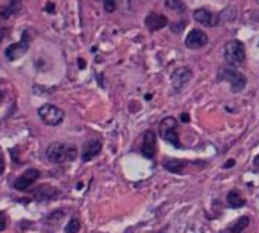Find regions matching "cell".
I'll use <instances>...</instances> for the list:
<instances>
[{
	"mask_svg": "<svg viewBox=\"0 0 259 233\" xmlns=\"http://www.w3.org/2000/svg\"><path fill=\"white\" fill-rule=\"evenodd\" d=\"M76 147L69 143H63V142H53L50 143L47 150H46V156L52 163H67V162H73L76 159Z\"/></svg>",
	"mask_w": 259,
	"mask_h": 233,
	"instance_id": "1",
	"label": "cell"
},
{
	"mask_svg": "<svg viewBox=\"0 0 259 233\" xmlns=\"http://www.w3.org/2000/svg\"><path fill=\"white\" fill-rule=\"evenodd\" d=\"M224 60L227 64L238 67L243 66V63L246 61V47L241 41L238 40H232L227 41L224 46Z\"/></svg>",
	"mask_w": 259,
	"mask_h": 233,
	"instance_id": "2",
	"label": "cell"
},
{
	"mask_svg": "<svg viewBox=\"0 0 259 233\" xmlns=\"http://www.w3.org/2000/svg\"><path fill=\"white\" fill-rule=\"evenodd\" d=\"M159 133H160V137L171 143L172 147L176 148H180V140H179V124L176 121V118H172V116H168V118H165L160 125H159Z\"/></svg>",
	"mask_w": 259,
	"mask_h": 233,
	"instance_id": "3",
	"label": "cell"
},
{
	"mask_svg": "<svg viewBox=\"0 0 259 233\" xmlns=\"http://www.w3.org/2000/svg\"><path fill=\"white\" fill-rule=\"evenodd\" d=\"M38 116L40 119L50 127L60 125L64 121V111L58 107H55L52 104H44L38 108Z\"/></svg>",
	"mask_w": 259,
	"mask_h": 233,
	"instance_id": "4",
	"label": "cell"
},
{
	"mask_svg": "<svg viewBox=\"0 0 259 233\" xmlns=\"http://www.w3.org/2000/svg\"><path fill=\"white\" fill-rule=\"evenodd\" d=\"M220 78L227 81L230 84V89H232L234 92H241L246 84H247V79L244 78V75H241L240 72L237 70H232V69H223L220 72Z\"/></svg>",
	"mask_w": 259,
	"mask_h": 233,
	"instance_id": "5",
	"label": "cell"
},
{
	"mask_svg": "<svg viewBox=\"0 0 259 233\" xmlns=\"http://www.w3.org/2000/svg\"><path fill=\"white\" fill-rule=\"evenodd\" d=\"M27 49H29V34L23 32L21 41L8 46L6 50H5V56H6L8 61H15V60H18V58H21L27 52Z\"/></svg>",
	"mask_w": 259,
	"mask_h": 233,
	"instance_id": "6",
	"label": "cell"
},
{
	"mask_svg": "<svg viewBox=\"0 0 259 233\" xmlns=\"http://www.w3.org/2000/svg\"><path fill=\"white\" fill-rule=\"evenodd\" d=\"M38 179H40V171L34 169V168H29V169H26L21 176L15 180L14 188L17 191H26V189H29Z\"/></svg>",
	"mask_w": 259,
	"mask_h": 233,
	"instance_id": "7",
	"label": "cell"
},
{
	"mask_svg": "<svg viewBox=\"0 0 259 233\" xmlns=\"http://www.w3.org/2000/svg\"><path fill=\"white\" fill-rule=\"evenodd\" d=\"M192 78V72L186 67H180V69H176L171 75V82H172V87H174L176 92H180L183 87L191 81Z\"/></svg>",
	"mask_w": 259,
	"mask_h": 233,
	"instance_id": "8",
	"label": "cell"
},
{
	"mask_svg": "<svg viewBox=\"0 0 259 233\" xmlns=\"http://www.w3.org/2000/svg\"><path fill=\"white\" fill-rule=\"evenodd\" d=\"M208 41H209V38L203 31H200V29H192L185 40V44L189 49H200V47L206 46Z\"/></svg>",
	"mask_w": 259,
	"mask_h": 233,
	"instance_id": "9",
	"label": "cell"
},
{
	"mask_svg": "<svg viewBox=\"0 0 259 233\" xmlns=\"http://www.w3.org/2000/svg\"><path fill=\"white\" fill-rule=\"evenodd\" d=\"M156 145H157V139H156V134L154 131L148 130L145 134H143V142H142V154L148 157V159H153L156 156Z\"/></svg>",
	"mask_w": 259,
	"mask_h": 233,
	"instance_id": "10",
	"label": "cell"
},
{
	"mask_svg": "<svg viewBox=\"0 0 259 233\" xmlns=\"http://www.w3.org/2000/svg\"><path fill=\"white\" fill-rule=\"evenodd\" d=\"M194 18L198 23L205 24V26H217L218 24V20H220V17L217 14H214L212 11H208L205 8L195 9L194 11Z\"/></svg>",
	"mask_w": 259,
	"mask_h": 233,
	"instance_id": "11",
	"label": "cell"
},
{
	"mask_svg": "<svg viewBox=\"0 0 259 233\" xmlns=\"http://www.w3.org/2000/svg\"><path fill=\"white\" fill-rule=\"evenodd\" d=\"M102 150V143L99 140H90L84 145V150H82V162H90L92 159H95Z\"/></svg>",
	"mask_w": 259,
	"mask_h": 233,
	"instance_id": "12",
	"label": "cell"
},
{
	"mask_svg": "<svg viewBox=\"0 0 259 233\" xmlns=\"http://www.w3.org/2000/svg\"><path fill=\"white\" fill-rule=\"evenodd\" d=\"M145 24H147V27L150 29V31H159V29H163L168 24V18L162 14L151 12V14L147 15Z\"/></svg>",
	"mask_w": 259,
	"mask_h": 233,
	"instance_id": "13",
	"label": "cell"
},
{
	"mask_svg": "<svg viewBox=\"0 0 259 233\" xmlns=\"http://www.w3.org/2000/svg\"><path fill=\"white\" fill-rule=\"evenodd\" d=\"M244 205H246V200L238 189H232L227 194V206L229 208L238 209V208H243Z\"/></svg>",
	"mask_w": 259,
	"mask_h": 233,
	"instance_id": "14",
	"label": "cell"
},
{
	"mask_svg": "<svg viewBox=\"0 0 259 233\" xmlns=\"http://www.w3.org/2000/svg\"><path fill=\"white\" fill-rule=\"evenodd\" d=\"M20 9V0H11V3L5 8H0V21L8 20L12 14L18 12Z\"/></svg>",
	"mask_w": 259,
	"mask_h": 233,
	"instance_id": "15",
	"label": "cell"
},
{
	"mask_svg": "<svg viewBox=\"0 0 259 233\" xmlns=\"http://www.w3.org/2000/svg\"><path fill=\"white\" fill-rule=\"evenodd\" d=\"M35 195L40 201H49V200H52L58 195V191L52 186H40L38 191L35 192Z\"/></svg>",
	"mask_w": 259,
	"mask_h": 233,
	"instance_id": "16",
	"label": "cell"
},
{
	"mask_svg": "<svg viewBox=\"0 0 259 233\" xmlns=\"http://www.w3.org/2000/svg\"><path fill=\"white\" fill-rule=\"evenodd\" d=\"M165 168L169 171V172H174V174H182V171H183V168H185V162H182V160H171V159H166L165 160Z\"/></svg>",
	"mask_w": 259,
	"mask_h": 233,
	"instance_id": "17",
	"label": "cell"
},
{
	"mask_svg": "<svg viewBox=\"0 0 259 233\" xmlns=\"http://www.w3.org/2000/svg\"><path fill=\"white\" fill-rule=\"evenodd\" d=\"M165 5H166L169 9L176 11V12H179V14H182V12L186 11V5L182 2V0H166Z\"/></svg>",
	"mask_w": 259,
	"mask_h": 233,
	"instance_id": "18",
	"label": "cell"
},
{
	"mask_svg": "<svg viewBox=\"0 0 259 233\" xmlns=\"http://www.w3.org/2000/svg\"><path fill=\"white\" fill-rule=\"evenodd\" d=\"M249 223H250V218H249V217H241V218L234 224V227L230 229V232H232V233H243V230L249 226Z\"/></svg>",
	"mask_w": 259,
	"mask_h": 233,
	"instance_id": "19",
	"label": "cell"
},
{
	"mask_svg": "<svg viewBox=\"0 0 259 233\" xmlns=\"http://www.w3.org/2000/svg\"><path fill=\"white\" fill-rule=\"evenodd\" d=\"M79 229H81V223H79V220L72 218V220L69 221V224L66 226V233H78Z\"/></svg>",
	"mask_w": 259,
	"mask_h": 233,
	"instance_id": "20",
	"label": "cell"
},
{
	"mask_svg": "<svg viewBox=\"0 0 259 233\" xmlns=\"http://www.w3.org/2000/svg\"><path fill=\"white\" fill-rule=\"evenodd\" d=\"M104 8L107 12H113L116 9V0H104Z\"/></svg>",
	"mask_w": 259,
	"mask_h": 233,
	"instance_id": "21",
	"label": "cell"
},
{
	"mask_svg": "<svg viewBox=\"0 0 259 233\" xmlns=\"http://www.w3.org/2000/svg\"><path fill=\"white\" fill-rule=\"evenodd\" d=\"M142 0H122V5H125L127 9H134Z\"/></svg>",
	"mask_w": 259,
	"mask_h": 233,
	"instance_id": "22",
	"label": "cell"
},
{
	"mask_svg": "<svg viewBox=\"0 0 259 233\" xmlns=\"http://www.w3.org/2000/svg\"><path fill=\"white\" fill-rule=\"evenodd\" d=\"M8 226V218L5 215V212H0V232H3Z\"/></svg>",
	"mask_w": 259,
	"mask_h": 233,
	"instance_id": "23",
	"label": "cell"
},
{
	"mask_svg": "<svg viewBox=\"0 0 259 233\" xmlns=\"http://www.w3.org/2000/svg\"><path fill=\"white\" fill-rule=\"evenodd\" d=\"M234 165H235V160H232V159H230V160H227V162H226L224 168H230V166H234Z\"/></svg>",
	"mask_w": 259,
	"mask_h": 233,
	"instance_id": "24",
	"label": "cell"
},
{
	"mask_svg": "<svg viewBox=\"0 0 259 233\" xmlns=\"http://www.w3.org/2000/svg\"><path fill=\"white\" fill-rule=\"evenodd\" d=\"M3 166H5V163H3V159H2V156H0V174H2V171H3Z\"/></svg>",
	"mask_w": 259,
	"mask_h": 233,
	"instance_id": "25",
	"label": "cell"
},
{
	"mask_svg": "<svg viewBox=\"0 0 259 233\" xmlns=\"http://www.w3.org/2000/svg\"><path fill=\"white\" fill-rule=\"evenodd\" d=\"M255 169H258V171H259V156L255 159Z\"/></svg>",
	"mask_w": 259,
	"mask_h": 233,
	"instance_id": "26",
	"label": "cell"
},
{
	"mask_svg": "<svg viewBox=\"0 0 259 233\" xmlns=\"http://www.w3.org/2000/svg\"><path fill=\"white\" fill-rule=\"evenodd\" d=\"M47 11H53V3H47Z\"/></svg>",
	"mask_w": 259,
	"mask_h": 233,
	"instance_id": "27",
	"label": "cell"
}]
</instances>
